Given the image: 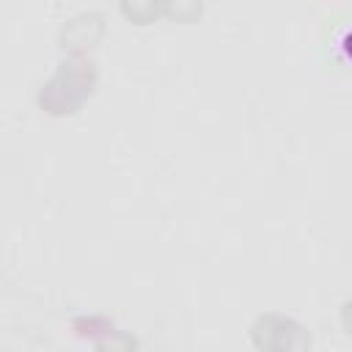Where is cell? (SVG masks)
<instances>
[{
    "label": "cell",
    "instance_id": "cell-7",
    "mask_svg": "<svg viewBox=\"0 0 352 352\" xmlns=\"http://www.w3.org/2000/svg\"><path fill=\"white\" fill-rule=\"evenodd\" d=\"M162 14L173 16L176 22H192L201 16V3H162Z\"/></svg>",
    "mask_w": 352,
    "mask_h": 352
},
{
    "label": "cell",
    "instance_id": "cell-3",
    "mask_svg": "<svg viewBox=\"0 0 352 352\" xmlns=\"http://www.w3.org/2000/svg\"><path fill=\"white\" fill-rule=\"evenodd\" d=\"M104 36V16L99 11H80L60 25L58 41L72 55H85Z\"/></svg>",
    "mask_w": 352,
    "mask_h": 352
},
{
    "label": "cell",
    "instance_id": "cell-9",
    "mask_svg": "<svg viewBox=\"0 0 352 352\" xmlns=\"http://www.w3.org/2000/svg\"><path fill=\"white\" fill-rule=\"evenodd\" d=\"M341 47H344V55H346V58L352 60V30H349V33L344 36V41H341Z\"/></svg>",
    "mask_w": 352,
    "mask_h": 352
},
{
    "label": "cell",
    "instance_id": "cell-5",
    "mask_svg": "<svg viewBox=\"0 0 352 352\" xmlns=\"http://www.w3.org/2000/svg\"><path fill=\"white\" fill-rule=\"evenodd\" d=\"M121 14L129 16L132 22H138V25H148L162 14V3H151V0H132L129 3V0H124Z\"/></svg>",
    "mask_w": 352,
    "mask_h": 352
},
{
    "label": "cell",
    "instance_id": "cell-4",
    "mask_svg": "<svg viewBox=\"0 0 352 352\" xmlns=\"http://www.w3.org/2000/svg\"><path fill=\"white\" fill-rule=\"evenodd\" d=\"M94 349L96 352H138V338L126 330L113 327V330H107L104 336H99L94 341Z\"/></svg>",
    "mask_w": 352,
    "mask_h": 352
},
{
    "label": "cell",
    "instance_id": "cell-6",
    "mask_svg": "<svg viewBox=\"0 0 352 352\" xmlns=\"http://www.w3.org/2000/svg\"><path fill=\"white\" fill-rule=\"evenodd\" d=\"M74 333L77 336H82V338H99V336H104L107 330H113L116 324L107 319V316H102V314H88V316H77L74 322Z\"/></svg>",
    "mask_w": 352,
    "mask_h": 352
},
{
    "label": "cell",
    "instance_id": "cell-1",
    "mask_svg": "<svg viewBox=\"0 0 352 352\" xmlns=\"http://www.w3.org/2000/svg\"><path fill=\"white\" fill-rule=\"evenodd\" d=\"M96 82V63L88 55H69L38 88V107L50 116H72L91 99Z\"/></svg>",
    "mask_w": 352,
    "mask_h": 352
},
{
    "label": "cell",
    "instance_id": "cell-2",
    "mask_svg": "<svg viewBox=\"0 0 352 352\" xmlns=\"http://www.w3.org/2000/svg\"><path fill=\"white\" fill-rule=\"evenodd\" d=\"M250 341L258 352H308L311 333L286 314H258L250 324Z\"/></svg>",
    "mask_w": 352,
    "mask_h": 352
},
{
    "label": "cell",
    "instance_id": "cell-8",
    "mask_svg": "<svg viewBox=\"0 0 352 352\" xmlns=\"http://www.w3.org/2000/svg\"><path fill=\"white\" fill-rule=\"evenodd\" d=\"M341 324H344V330L352 336V297L341 305Z\"/></svg>",
    "mask_w": 352,
    "mask_h": 352
}]
</instances>
